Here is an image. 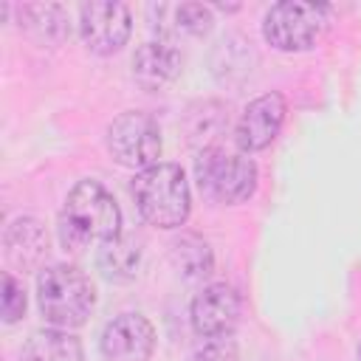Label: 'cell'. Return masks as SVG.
I'll list each match as a JSON object with an SVG mask.
<instances>
[{"label": "cell", "instance_id": "obj_1", "mask_svg": "<svg viewBox=\"0 0 361 361\" xmlns=\"http://www.w3.org/2000/svg\"><path fill=\"white\" fill-rule=\"evenodd\" d=\"M37 305L51 327L73 330L93 313L96 290L76 265H48L37 276Z\"/></svg>", "mask_w": 361, "mask_h": 361}, {"label": "cell", "instance_id": "obj_2", "mask_svg": "<svg viewBox=\"0 0 361 361\" xmlns=\"http://www.w3.org/2000/svg\"><path fill=\"white\" fill-rule=\"evenodd\" d=\"M133 197L141 217L158 228H180L192 209V192L178 164H155L133 178Z\"/></svg>", "mask_w": 361, "mask_h": 361}, {"label": "cell", "instance_id": "obj_3", "mask_svg": "<svg viewBox=\"0 0 361 361\" xmlns=\"http://www.w3.org/2000/svg\"><path fill=\"white\" fill-rule=\"evenodd\" d=\"M195 180L200 192L217 203H243L257 189V164L245 152L206 147L195 158Z\"/></svg>", "mask_w": 361, "mask_h": 361}, {"label": "cell", "instance_id": "obj_4", "mask_svg": "<svg viewBox=\"0 0 361 361\" xmlns=\"http://www.w3.org/2000/svg\"><path fill=\"white\" fill-rule=\"evenodd\" d=\"M324 23H327V6L282 0L265 11L262 37L276 51H305L319 39Z\"/></svg>", "mask_w": 361, "mask_h": 361}, {"label": "cell", "instance_id": "obj_5", "mask_svg": "<svg viewBox=\"0 0 361 361\" xmlns=\"http://www.w3.org/2000/svg\"><path fill=\"white\" fill-rule=\"evenodd\" d=\"M107 149L110 155L130 169H149L155 164H161V127L149 113L141 110H127L118 118H113V124L107 127Z\"/></svg>", "mask_w": 361, "mask_h": 361}, {"label": "cell", "instance_id": "obj_6", "mask_svg": "<svg viewBox=\"0 0 361 361\" xmlns=\"http://www.w3.org/2000/svg\"><path fill=\"white\" fill-rule=\"evenodd\" d=\"M90 240H110L121 234V209L116 197L99 183V180H79L68 192L65 209H62Z\"/></svg>", "mask_w": 361, "mask_h": 361}, {"label": "cell", "instance_id": "obj_7", "mask_svg": "<svg viewBox=\"0 0 361 361\" xmlns=\"http://www.w3.org/2000/svg\"><path fill=\"white\" fill-rule=\"evenodd\" d=\"M133 17L124 3H85L79 6V37L93 54H116L130 39Z\"/></svg>", "mask_w": 361, "mask_h": 361}, {"label": "cell", "instance_id": "obj_8", "mask_svg": "<svg viewBox=\"0 0 361 361\" xmlns=\"http://www.w3.org/2000/svg\"><path fill=\"white\" fill-rule=\"evenodd\" d=\"M99 350L104 361H149L155 350V327L141 313H121L104 324Z\"/></svg>", "mask_w": 361, "mask_h": 361}, {"label": "cell", "instance_id": "obj_9", "mask_svg": "<svg viewBox=\"0 0 361 361\" xmlns=\"http://www.w3.org/2000/svg\"><path fill=\"white\" fill-rule=\"evenodd\" d=\"M285 116H288V102L282 93H262L254 102H248L234 127V141L240 152L251 155L265 149L279 135Z\"/></svg>", "mask_w": 361, "mask_h": 361}, {"label": "cell", "instance_id": "obj_10", "mask_svg": "<svg viewBox=\"0 0 361 361\" xmlns=\"http://www.w3.org/2000/svg\"><path fill=\"white\" fill-rule=\"evenodd\" d=\"M240 310H243L240 293L226 282H214V285H206L200 293H195L189 305V322L200 338L226 336L240 322Z\"/></svg>", "mask_w": 361, "mask_h": 361}, {"label": "cell", "instance_id": "obj_11", "mask_svg": "<svg viewBox=\"0 0 361 361\" xmlns=\"http://www.w3.org/2000/svg\"><path fill=\"white\" fill-rule=\"evenodd\" d=\"M180 51L169 42H144L133 54V79L144 90H161L180 73Z\"/></svg>", "mask_w": 361, "mask_h": 361}, {"label": "cell", "instance_id": "obj_12", "mask_svg": "<svg viewBox=\"0 0 361 361\" xmlns=\"http://www.w3.org/2000/svg\"><path fill=\"white\" fill-rule=\"evenodd\" d=\"M3 248H6V259L14 268L31 271L48 254V231L37 217H17L6 226Z\"/></svg>", "mask_w": 361, "mask_h": 361}, {"label": "cell", "instance_id": "obj_13", "mask_svg": "<svg viewBox=\"0 0 361 361\" xmlns=\"http://www.w3.org/2000/svg\"><path fill=\"white\" fill-rule=\"evenodd\" d=\"M141 265V243L130 234L110 237L96 251V268L110 282H130Z\"/></svg>", "mask_w": 361, "mask_h": 361}, {"label": "cell", "instance_id": "obj_14", "mask_svg": "<svg viewBox=\"0 0 361 361\" xmlns=\"http://www.w3.org/2000/svg\"><path fill=\"white\" fill-rule=\"evenodd\" d=\"M23 361H85V350L71 330L45 327L31 333L23 347Z\"/></svg>", "mask_w": 361, "mask_h": 361}, {"label": "cell", "instance_id": "obj_15", "mask_svg": "<svg viewBox=\"0 0 361 361\" xmlns=\"http://www.w3.org/2000/svg\"><path fill=\"white\" fill-rule=\"evenodd\" d=\"M169 257L175 271L189 282H203L214 271V254L209 243L197 234H180L169 245Z\"/></svg>", "mask_w": 361, "mask_h": 361}, {"label": "cell", "instance_id": "obj_16", "mask_svg": "<svg viewBox=\"0 0 361 361\" xmlns=\"http://www.w3.org/2000/svg\"><path fill=\"white\" fill-rule=\"evenodd\" d=\"M20 25L37 39L56 45L68 34V14L56 3H39V6H23L20 8Z\"/></svg>", "mask_w": 361, "mask_h": 361}, {"label": "cell", "instance_id": "obj_17", "mask_svg": "<svg viewBox=\"0 0 361 361\" xmlns=\"http://www.w3.org/2000/svg\"><path fill=\"white\" fill-rule=\"evenodd\" d=\"M161 17H169L166 25H161L164 34H189V37H200L212 28L214 17L212 8L203 3H178V6H155L152 8Z\"/></svg>", "mask_w": 361, "mask_h": 361}, {"label": "cell", "instance_id": "obj_18", "mask_svg": "<svg viewBox=\"0 0 361 361\" xmlns=\"http://www.w3.org/2000/svg\"><path fill=\"white\" fill-rule=\"evenodd\" d=\"M192 361H237V341L226 336H203L192 350Z\"/></svg>", "mask_w": 361, "mask_h": 361}, {"label": "cell", "instance_id": "obj_19", "mask_svg": "<svg viewBox=\"0 0 361 361\" xmlns=\"http://www.w3.org/2000/svg\"><path fill=\"white\" fill-rule=\"evenodd\" d=\"M25 313V288L14 274H3V322L14 324Z\"/></svg>", "mask_w": 361, "mask_h": 361}, {"label": "cell", "instance_id": "obj_20", "mask_svg": "<svg viewBox=\"0 0 361 361\" xmlns=\"http://www.w3.org/2000/svg\"><path fill=\"white\" fill-rule=\"evenodd\" d=\"M56 228H59V243H62L65 251H82V248L90 243V237H87L65 212L59 214V226H56Z\"/></svg>", "mask_w": 361, "mask_h": 361}, {"label": "cell", "instance_id": "obj_21", "mask_svg": "<svg viewBox=\"0 0 361 361\" xmlns=\"http://www.w3.org/2000/svg\"><path fill=\"white\" fill-rule=\"evenodd\" d=\"M355 355H358V361H361V344H358V350H355Z\"/></svg>", "mask_w": 361, "mask_h": 361}]
</instances>
